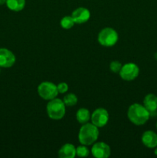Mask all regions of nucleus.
<instances>
[{
	"instance_id": "f257e3e1",
	"label": "nucleus",
	"mask_w": 157,
	"mask_h": 158,
	"mask_svg": "<svg viewBox=\"0 0 157 158\" xmlns=\"http://www.w3.org/2000/svg\"><path fill=\"white\" fill-rule=\"evenodd\" d=\"M127 117L131 123L136 126H141L149 120L150 114L143 105L135 103L129 107Z\"/></svg>"
},
{
	"instance_id": "f03ea898",
	"label": "nucleus",
	"mask_w": 157,
	"mask_h": 158,
	"mask_svg": "<svg viewBox=\"0 0 157 158\" xmlns=\"http://www.w3.org/2000/svg\"><path fill=\"white\" fill-rule=\"evenodd\" d=\"M99 127L92 124V123H86L81 127L78 131V137L81 144L89 146L96 142L99 138Z\"/></svg>"
},
{
	"instance_id": "7ed1b4c3",
	"label": "nucleus",
	"mask_w": 157,
	"mask_h": 158,
	"mask_svg": "<svg viewBox=\"0 0 157 158\" xmlns=\"http://www.w3.org/2000/svg\"><path fill=\"white\" fill-rule=\"evenodd\" d=\"M66 105L63 100L54 98L49 100L46 106V112L50 119L55 120H61L66 114Z\"/></svg>"
},
{
	"instance_id": "20e7f679",
	"label": "nucleus",
	"mask_w": 157,
	"mask_h": 158,
	"mask_svg": "<svg viewBox=\"0 0 157 158\" xmlns=\"http://www.w3.org/2000/svg\"><path fill=\"white\" fill-rule=\"evenodd\" d=\"M119 40L118 32L114 29L106 27L102 29L98 35V42L99 44L106 47H111L116 44Z\"/></svg>"
},
{
	"instance_id": "39448f33",
	"label": "nucleus",
	"mask_w": 157,
	"mask_h": 158,
	"mask_svg": "<svg viewBox=\"0 0 157 158\" xmlns=\"http://www.w3.org/2000/svg\"><path fill=\"white\" fill-rule=\"evenodd\" d=\"M37 90L38 95L42 99L49 101L52 99L56 98L58 94L56 85L49 81H45L40 83Z\"/></svg>"
},
{
	"instance_id": "423d86ee",
	"label": "nucleus",
	"mask_w": 157,
	"mask_h": 158,
	"mask_svg": "<svg viewBox=\"0 0 157 158\" xmlns=\"http://www.w3.org/2000/svg\"><path fill=\"white\" fill-rule=\"evenodd\" d=\"M119 73L123 80L132 81L138 77L139 74V68L135 63H128L123 65Z\"/></svg>"
},
{
	"instance_id": "0eeeda50",
	"label": "nucleus",
	"mask_w": 157,
	"mask_h": 158,
	"mask_svg": "<svg viewBox=\"0 0 157 158\" xmlns=\"http://www.w3.org/2000/svg\"><path fill=\"white\" fill-rule=\"evenodd\" d=\"M109 119V112L104 108H98L91 114V121L97 127H103L107 124Z\"/></svg>"
},
{
	"instance_id": "6e6552de",
	"label": "nucleus",
	"mask_w": 157,
	"mask_h": 158,
	"mask_svg": "<svg viewBox=\"0 0 157 158\" xmlns=\"http://www.w3.org/2000/svg\"><path fill=\"white\" fill-rule=\"evenodd\" d=\"M91 153L95 158H107L111 154V148L105 142H95L92 145Z\"/></svg>"
},
{
	"instance_id": "1a4fd4ad",
	"label": "nucleus",
	"mask_w": 157,
	"mask_h": 158,
	"mask_svg": "<svg viewBox=\"0 0 157 158\" xmlns=\"http://www.w3.org/2000/svg\"><path fill=\"white\" fill-rule=\"evenodd\" d=\"M15 56L6 48H0V67L10 68L15 64Z\"/></svg>"
},
{
	"instance_id": "9d476101",
	"label": "nucleus",
	"mask_w": 157,
	"mask_h": 158,
	"mask_svg": "<svg viewBox=\"0 0 157 158\" xmlns=\"http://www.w3.org/2000/svg\"><path fill=\"white\" fill-rule=\"evenodd\" d=\"M90 12L85 7H78L72 12L71 16L73 19L75 24H83L90 19Z\"/></svg>"
},
{
	"instance_id": "9b49d317",
	"label": "nucleus",
	"mask_w": 157,
	"mask_h": 158,
	"mask_svg": "<svg viewBox=\"0 0 157 158\" xmlns=\"http://www.w3.org/2000/svg\"><path fill=\"white\" fill-rule=\"evenodd\" d=\"M142 143L148 148H155L157 147V134L152 131H146L141 137Z\"/></svg>"
},
{
	"instance_id": "f8f14e48",
	"label": "nucleus",
	"mask_w": 157,
	"mask_h": 158,
	"mask_svg": "<svg viewBox=\"0 0 157 158\" xmlns=\"http://www.w3.org/2000/svg\"><path fill=\"white\" fill-rule=\"evenodd\" d=\"M143 106L148 110L150 116L157 111V96L153 94H149L144 97Z\"/></svg>"
},
{
	"instance_id": "ddd939ff",
	"label": "nucleus",
	"mask_w": 157,
	"mask_h": 158,
	"mask_svg": "<svg viewBox=\"0 0 157 158\" xmlns=\"http://www.w3.org/2000/svg\"><path fill=\"white\" fill-rule=\"evenodd\" d=\"M58 156L60 158H74L76 156L75 148L72 143H66L58 150Z\"/></svg>"
},
{
	"instance_id": "4468645a",
	"label": "nucleus",
	"mask_w": 157,
	"mask_h": 158,
	"mask_svg": "<svg viewBox=\"0 0 157 158\" xmlns=\"http://www.w3.org/2000/svg\"><path fill=\"white\" fill-rule=\"evenodd\" d=\"M6 6L13 12H20L26 6V0H6Z\"/></svg>"
},
{
	"instance_id": "2eb2a0df",
	"label": "nucleus",
	"mask_w": 157,
	"mask_h": 158,
	"mask_svg": "<svg viewBox=\"0 0 157 158\" xmlns=\"http://www.w3.org/2000/svg\"><path fill=\"white\" fill-rule=\"evenodd\" d=\"M76 120L81 124L89 123V120H91V114L90 112L86 108H80L76 112Z\"/></svg>"
},
{
	"instance_id": "dca6fc26",
	"label": "nucleus",
	"mask_w": 157,
	"mask_h": 158,
	"mask_svg": "<svg viewBox=\"0 0 157 158\" xmlns=\"http://www.w3.org/2000/svg\"><path fill=\"white\" fill-rule=\"evenodd\" d=\"M63 102L66 106H72L77 104L78 102V98L75 94H68L63 98Z\"/></svg>"
},
{
	"instance_id": "f3484780",
	"label": "nucleus",
	"mask_w": 157,
	"mask_h": 158,
	"mask_svg": "<svg viewBox=\"0 0 157 158\" xmlns=\"http://www.w3.org/2000/svg\"><path fill=\"white\" fill-rule=\"evenodd\" d=\"M75 24V22L71 15H66L60 21V25L65 29H71Z\"/></svg>"
},
{
	"instance_id": "a211bd4d",
	"label": "nucleus",
	"mask_w": 157,
	"mask_h": 158,
	"mask_svg": "<svg viewBox=\"0 0 157 158\" xmlns=\"http://www.w3.org/2000/svg\"><path fill=\"white\" fill-rule=\"evenodd\" d=\"M89 153L90 151L86 145L81 144L80 146L75 148V154H76L77 157H87L89 155Z\"/></svg>"
},
{
	"instance_id": "6ab92c4d",
	"label": "nucleus",
	"mask_w": 157,
	"mask_h": 158,
	"mask_svg": "<svg viewBox=\"0 0 157 158\" xmlns=\"http://www.w3.org/2000/svg\"><path fill=\"white\" fill-rule=\"evenodd\" d=\"M122 66H123V65L119 61L114 60V61L111 62L110 64H109V69L114 73H119Z\"/></svg>"
},
{
	"instance_id": "aec40b11",
	"label": "nucleus",
	"mask_w": 157,
	"mask_h": 158,
	"mask_svg": "<svg viewBox=\"0 0 157 158\" xmlns=\"http://www.w3.org/2000/svg\"><path fill=\"white\" fill-rule=\"evenodd\" d=\"M57 89L58 91V94H66L69 90V86L66 83H59L57 85Z\"/></svg>"
},
{
	"instance_id": "412c9836",
	"label": "nucleus",
	"mask_w": 157,
	"mask_h": 158,
	"mask_svg": "<svg viewBox=\"0 0 157 158\" xmlns=\"http://www.w3.org/2000/svg\"><path fill=\"white\" fill-rule=\"evenodd\" d=\"M6 0H0V6H2V5L6 4Z\"/></svg>"
},
{
	"instance_id": "4be33fe9",
	"label": "nucleus",
	"mask_w": 157,
	"mask_h": 158,
	"mask_svg": "<svg viewBox=\"0 0 157 158\" xmlns=\"http://www.w3.org/2000/svg\"><path fill=\"white\" fill-rule=\"evenodd\" d=\"M154 154H155V155H157V147H156V148H155V151H154Z\"/></svg>"
},
{
	"instance_id": "5701e85b",
	"label": "nucleus",
	"mask_w": 157,
	"mask_h": 158,
	"mask_svg": "<svg viewBox=\"0 0 157 158\" xmlns=\"http://www.w3.org/2000/svg\"><path fill=\"white\" fill-rule=\"evenodd\" d=\"M155 59H156V60H157V52H156V53H155Z\"/></svg>"
},
{
	"instance_id": "b1692460",
	"label": "nucleus",
	"mask_w": 157,
	"mask_h": 158,
	"mask_svg": "<svg viewBox=\"0 0 157 158\" xmlns=\"http://www.w3.org/2000/svg\"><path fill=\"white\" fill-rule=\"evenodd\" d=\"M155 127H156V129H157V122H156V123H155Z\"/></svg>"
},
{
	"instance_id": "393cba45",
	"label": "nucleus",
	"mask_w": 157,
	"mask_h": 158,
	"mask_svg": "<svg viewBox=\"0 0 157 158\" xmlns=\"http://www.w3.org/2000/svg\"><path fill=\"white\" fill-rule=\"evenodd\" d=\"M0 68H1V67H0Z\"/></svg>"
}]
</instances>
